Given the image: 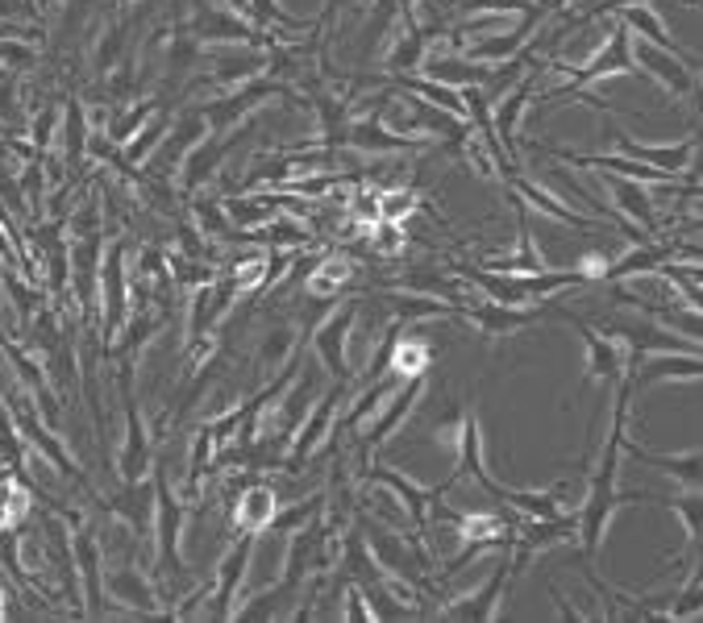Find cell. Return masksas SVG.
Masks as SVG:
<instances>
[{"label": "cell", "instance_id": "680465c9", "mask_svg": "<svg viewBox=\"0 0 703 623\" xmlns=\"http://www.w3.org/2000/svg\"><path fill=\"white\" fill-rule=\"evenodd\" d=\"M50 129H55V109H47L42 117H38V125H33V146H38V150H47Z\"/></svg>", "mask_w": 703, "mask_h": 623}, {"label": "cell", "instance_id": "d590c367", "mask_svg": "<svg viewBox=\"0 0 703 623\" xmlns=\"http://www.w3.org/2000/svg\"><path fill=\"white\" fill-rule=\"evenodd\" d=\"M566 495H570V483H549V486H541V491H516V486L500 483V491H496V503L512 507L516 515L546 520V515L566 512Z\"/></svg>", "mask_w": 703, "mask_h": 623}, {"label": "cell", "instance_id": "ac0fdd59", "mask_svg": "<svg viewBox=\"0 0 703 623\" xmlns=\"http://www.w3.org/2000/svg\"><path fill=\"white\" fill-rule=\"evenodd\" d=\"M71 561H76V574H79V591H84V603L79 611L100 620L105 615V565H100V541L96 532L76 520V536H71Z\"/></svg>", "mask_w": 703, "mask_h": 623}, {"label": "cell", "instance_id": "f35d334b", "mask_svg": "<svg viewBox=\"0 0 703 623\" xmlns=\"http://www.w3.org/2000/svg\"><path fill=\"white\" fill-rule=\"evenodd\" d=\"M196 59H201V42L188 33L184 13H175L172 42H167V50H163V79H167V88H179V83L196 71Z\"/></svg>", "mask_w": 703, "mask_h": 623}, {"label": "cell", "instance_id": "5bb4252c", "mask_svg": "<svg viewBox=\"0 0 703 623\" xmlns=\"http://www.w3.org/2000/svg\"><path fill=\"white\" fill-rule=\"evenodd\" d=\"M362 478H367V483L388 486L391 495L404 503L408 520H412V536H421V541L429 536V524H433V520H429V503L450 491L446 483H441V486H417L412 478H404L400 469L383 466V462H371V466H362Z\"/></svg>", "mask_w": 703, "mask_h": 623}, {"label": "cell", "instance_id": "ab89813d", "mask_svg": "<svg viewBox=\"0 0 703 623\" xmlns=\"http://www.w3.org/2000/svg\"><path fill=\"white\" fill-rule=\"evenodd\" d=\"M254 76H266V47H246L237 55H213V71H208V83L217 88H237Z\"/></svg>", "mask_w": 703, "mask_h": 623}, {"label": "cell", "instance_id": "6f0895ef", "mask_svg": "<svg viewBox=\"0 0 703 623\" xmlns=\"http://www.w3.org/2000/svg\"><path fill=\"white\" fill-rule=\"evenodd\" d=\"M271 241L275 246H296V241H304V229L287 225V220H271Z\"/></svg>", "mask_w": 703, "mask_h": 623}, {"label": "cell", "instance_id": "681fc988", "mask_svg": "<svg viewBox=\"0 0 703 623\" xmlns=\"http://www.w3.org/2000/svg\"><path fill=\"white\" fill-rule=\"evenodd\" d=\"M296 349H300V333H292L287 325L271 328V333H266V342H263V349H258V366H263V374H271L275 366H283V362L292 358Z\"/></svg>", "mask_w": 703, "mask_h": 623}, {"label": "cell", "instance_id": "be15d7a7", "mask_svg": "<svg viewBox=\"0 0 703 623\" xmlns=\"http://www.w3.org/2000/svg\"><path fill=\"white\" fill-rule=\"evenodd\" d=\"M117 4H121V9H126V0H117Z\"/></svg>", "mask_w": 703, "mask_h": 623}, {"label": "cell", "instance_id": "f6af8a7d", "mask_svg": "<svg viewBox=\"0 0 703 623\" xmlns=\"http://www.w3.org/2000/svg\"><path fill=\"white\" fill-rule=\"evenodd\" d=\"M167 125H172V109H158L155 117H150V121L141 125L138 134L126 141V155H121V162H126L129 171H134V167H141V162L150 158V150L158 146V138L167 134Z\"/></svg>", "mask_w": 703, "mask_h": 623}, {"label": "cell", "instance_id": "60d3db41", "mask_svg": "<svg viewBox=\"0 0 703 623\" xmlns=\"http://www.w3.org/2000/svg\"><path fill=\"white\" fill-rule=\"evenodd\" d=\"M616 21L625 26L628 33H637V38H645V42H654V47L662 50H674V55H683V47L674 42V33L666 30V21L650 9V4H628V9H616Z\"/></svg>", "mask_w": 703, "mask_h": 623}, {"label": "cell", "instance_id": "816d5d0a", "mask_svg": "<svg viewBox=\"0 0 703 623\" xmlns=\"http://www.w3.org/2000/svg\"><path fill=\"white\" fill-rule=\"evenodd\" d=\"M64 138H67V162L76 167L79 158H84V146H88V121H84V105H79L76 96L67 100V121H64Z\"/></svg>", "mask_w": 703, "mask_h": 623}, {"label": "cell", "instance_id": "3957f363", "mask_svg": "<svg viewBox=\"0 0 703 623\" xmlns=\"http://www.w3.org/2000/svg\"><path fill=\"white\" fill-rule=\"evenodd\" d=\"M458 275L479 287L484 299H496V304H516V308H529L533 299L541 296H558L566 287H587V279L578 270H541V275H496V270H484V266H458Z\"/></svg>", "mask_w": 703, "mask_h": 623}, {"label": "cell", "instance_id": "7bdbcfd3", "mask_svg": "<svg viewBox=\"0 0 703 623\" xmlns=\"http://www.w3.org/2000/svg\"><path fill=\"white\" fill-rule=\"evenodd\" d=\"M354 283V263L350 258H338V254H329V258H321V263H313V275H309V291L321 299H338L342 296V287H350Z\"/></svg>", "mask_w": 703, "mask_h": 623}, {"label": "cell", "instance_id": "cb8c5ba5", "mask_svg": "<svg viewBox=\"0 0 703 623\" xmlns=\"http://www.w3.org/2000/svg\"><path fill=\"white\" fill-rule=\"evenodd\" d=\"M345 146H350V150H362V155H421V150H429L424 138H404V134L388 129L379 112L362 117V121H350Z\"/></svg>", "mask_w": 703, "mask_h": 623}, {"label": "cell", "instance_id": "603a6c76", "mask_svg": "<svg viewBox=\"0 0 703 623\" xmlns=\"http://www.w3.org/2000/svg\"><path fill=\"white\" fill-rule=\"evenodd\" d=\"M700 374H703L700 354H645V358H637L628 366L625 378L628 387H633V395H637V390L657 387V383H691Z\"/></svg>", "mask_w": 703, "mask_h": 623}, {"label": "cell", "instance_id": "8fae6325", "mask_svg": "<svg viewBox=\"0 0 703 623\" xmlns=\"http://www.w3.org/2000/svg\"><path fill=\"white\" fill-rule=\"evenodd\" d=\"M9 404H13V412H9V416H13V424H17V433H21V441H30L33 449L42 453V457H47L50 466L59 469L64 478H71V483H79V486H88V474H84V469H79L76 462H71V453H67V445L59 441V436H55V428H50V424L42 421V412L33 407V399H26V395H13Z\"/></svg>", "mask_w": 703, "mask_h": 623}, {"label": "cell", "instance_id": "6da1fadb", "mask_svg": "<svg viewBox=\"0 0 703 623\" xmlns=\"http://www.w3.org/2000/svg\"><path fill=\"white\" fill-rule=\"evenodd\" d=\"M628 399H633V387H628V378L616 383V399H612V428H608V441H604V453H599V466L592 469V478H587V495L578 503V553L575 561H595L599 557V548H604V536H608V524L612 515L621 512L625 503H641L645 491H621V441H625V424H628ZM570 561V565H575Z\"/></svg>", "mask_w": 703, "mask_h": 623}, {"label": "cell", "instance_id": "9a60e30c", "mask_svg": "<svg viewBox=\"0 0 703 623\" xmlns=\"http://www.w3.org/2000/svg\"><path fill=\"white\" fill-rule=\"evenodd\" d=\"M254 545H258L254 532H237L234 548H230L225 561H221L217 582L208 586V607H201L208 620H230V611H234V603H237V591H242V577H246V570H251Z\"/></svg>", "mask_w": 703, "mask_h": 623}, {"label": "cell", "instance_id": "7c38bea8", "mask_svg": "<svg viewBox=\"0 0 703 623\" xmlns=\"http://www.w3.org/2000/svg\"><path fill=\"white\" fill-rule=\"evenodd\" d=\"M126 254H129V241L126 237H117L109 246V254L100 258V287H96V296L105 304V333H100V345H113V337L126 328V312H129V283H126Z\"/></svg>", "mask_w": 703, "mask_h": 623}, {"label": "cell", "instance_id": "94428289", "mask_svg": "<svg viewBox=\"0 0 703 623\" xmlns=\"http://www.w3.org/2000/svg\"><path fill=\"white\" fill-rule=\"evenodd\" d=\"M0 59L17 62V67H30L33 55H30V50H26V47H4V42H0Z\"/></svg>", "mask_w": 703, "mask_h": 623}, {"label": "cell", "instance_id": "e7e4bbea", "mask_svg": "<svg viewBox=\"0 0 703 623\" xmlns=\"http://www.w3.org/2000/svg\"><path fill=\"white\" fill-rule=\"evenodd\" d=\"M126 4H134V0H126Z\"/></svg>", "mask_w": 703, "mask_h": 623}, {"label": "cell", "instance_id": "8d00e7d4", "mask_svg": "<svg viewBox=\"0 0 703 623\" xmlns=\"http://www.w3.org/2000/svg\"><path fill=\"white\" fill-rule=\"evenodd\" d=\"M645 503H662L666 512L678 515L683 524V536H687V553H683V565H700V532H703V498L700 491H678V495H650L645 491Z\"/></svg>", "mask_w": 703, "mask_h": 623}, {"label": "cell", "instance_id": "bcb514c9", "mask_svg": "<svg viewBox=\"0 0 703 623\" xmlns=\"http://www.w3.org/2000/svg\"><path fill=\"white\" fill-rule=\"evenodd\" d=\"M429 362H433V349L417 337H408V328L400 333V342L391 349V374L396 378H412V374H429Z\"/></svg>", "mask_w": 703, "mask_h": 623}, {"label": "cell", "instance_id": "11a10c76", "mask_svg": "<svg viewBox=\"0 0 703 623\" xmlns=\"http://www.w3.org/2000/svg\"><path fill=\"white\" fill-rule=\"evenodd\" d=\"M126 21H117V26H113L109 30V38H105V42H100V59H96V76H109V67L117 59H121V55H126Z\"/></svg>", "mask_w": 703, "mask_h": 623}, {"label": "cell", "instance_id": "db71d44e", "mask_svg": "<svg viewBox=\"0 0 703 623\" xmlns=\"http://www.w3.org/2000/svg\"><path fill=\"white\" fill-rule=\"evenodd\" d=\"M458 13H533V0H450Z\"/></svg>", "mask_w": 703, "mask_h": 623}, {"label": "cell", "instance_id": "f907efd6", "mask_svg": "<svg viewBox=\"0 0 703 623\" xmlns=\"http://www.w3.org/2000/svg\"><path fill=\"white\" fill-rule=\"evenodd\" d=\"M700 607H703V591H700V570H687V582L678 586V594H674L671 603H666V620H674V623H683V620H691V615H700Z\"/></svg>", "mask_w": 703, "mask_h": 623}, {"label": "cell", "instance_id": "836d02e7", "mask_svg": "<svg viewBox=\"0 0 703 623\" xmlns=\"http://www.w3.org/2000/svg\"><path fill=\"white\" fill-rule=\"evenodd\" d=\"M105 594H109L113 603L138 611V615H158V611H163L158 591L138 574V570H134V565H117V570L105 577Z\"/></svg>", "mask_w": 703, "mask_h": 623}, {"label": "cell", "instance_id": "7dc6e473", "mask_svg": "<svg viewBox=\"0 0 703 623\" xmlns=\"http://www.w3.org/2000/svg\"><path fill=\"white\" fill-rule=\"evenodd\" d=\"M158 109H163V105H158L155 96H146V100H138L134 109H121L117 117H113L109 129H105V138H109L113 146H126V141L134 138V134H138L141 125L150 121V117H155Z\"/></svg>", "mask_w": 703, "mask_h": 623}, {"label": "cell", "instance_id": "d4e9b609", "mask_svg": "<svg viewBox=\"0 0 703 623\" xmlns=\"http://www.w3.org/2000/svg\"><path fill=\"white\" fill-rule=\"evenodd\" d=\"M67 275H71V287H76L79 316L88 320L96 308V279H100V234L71 237V246H67Z\"/></svg>", "mask_w": 703, "mask_h": 623}, {"label": "cell", "instance_id": "5b68a950", "mask_svg": "<svg viewBox=\"0 0 703 623\" xmlns=\"http://www.w3.org/2000/svg\"><path fill=\"white\" fill-rule=\"evenodd\" d=\"M599 333H608L612 342H621V349H625V370L637 358H645V354H700V342L674 337L671 328L650 320V312H645V316H608V325L599 328Z\"/></svg>", "mask_w": 703, "mask_h": 623}, {"label": "cell", "instance_id": "e575fe53", "mask_svg": "<svg viewBox=\"0 0 703 623\" xmlns=\"http://www.w3.org/2000/svg\"><path fill=\"white\" fill-rule=\"evenodd\" d=\"M316 125H321V138L316 146L338 155L345 150V134H350V121H354V96H338V92H316Z\"/></svg>", "mask_w": 703, "mask_h": 623}, {"label": "cell", "instance_id": "7402d4cb", "mask_svg": "<svg viewBox=\"0 0 703 623\" xmlns=\"http://www.w3.org/2000/svg\"><path fill=\"white\" fill-rule=\"evenodd\" d=\"M508 582H512V570H508V548H504L500 565L491 570L484 586L467 599H453L446 607H438V620H496L500 615V603L504 594H508Z\"/></svg>", "mask_w": 703, "mask_h": 623}, {"label": "cell", "instance_id": "f5cc1de1", "mask_svg": "<svg viewBox=\"0 0 703 623\" xmlns=\"http://www.w3.org/2000/svg\"><path fill=\"white\" fill-rule=\"evenodd\" d=\"M421 208V200H417V191H408V187H396V191H383L379 196V220H408L412 212Z\"/></svg>", "mask_w": 703, "mask_h": 623}, {"label": "cell", "instance_id": "f546056e", "mask_svg": "<svg viewBox=\"0 0 703 623\" xmlns=\"http://www.w3.org/2000/svg\"><path fill=\"white\" fill-rule=\"evenodd\" d=\"M612 196V212H621V217L637 220V229H645L650 237L662 234V225H657V204L650 196V184H637V179H621V175H608L604 179Z\"/></svg>", "mask_w": 703, "mask_h": 623}, {"label": "cell", "instance_id": "83f0119b", "mask_svg": "<svg viewBox=\"0 0 703 623\" xmlns=\"http://www.w3.org/2000/svg\"><path fill=\"white\" fill-rule=\"evenodd\" d=\"M105 512H113L117 520H126L134 528V541H146L150 536V524H155V474L146 478H134L126 483L113 498H105Z\"/></svg>", "mask_w": 703, "mask_h": 623}, {"label": "cell", "instance_id": "9f6ffc18", "mask_svg": "<svg viewBox=\"0 0 703 623\" xmlns=\"http://www.w3.org/2000/svg\"><path fill=\"white\" fill-rule=\"evenodd\" d=\"M88 234H100V208H96V200H88L71 217V237H88Z\"/></svg>", "mask_w": 703, "mask_h": 623}, {"label": "cell", "instance_id": "91938a15", "mask_svg": "<svg viewBox=\"0 0 703 623\" xmlns=\"http://www.w3.org/2000/svg\"><path fill=\"white\" fill-rule=\"evenodd\" d=\"M533 13L537 17H558V13H566V0H533Z\"/></svg>", "mask_w": 703, "mask_h": 623}, {"label": "cell", "instance_id": "74e56055", "mask_svg": "<svg viewBox=\"0 0 703 623\" xmlns=\"http://www.w3.org/2000/svg\"><path fill=\"white\" fill-rule=\"evenodd\" d=\"M388 308L396 316V325H424V320H446V316H458V304L441 296H429V291H396L388 296Z\"/></svg>", "mask_w": 703, "mask_h": 623}, {"label": "cell", "instance_id": "4dcf8cb0", "mask_svg": "<svg viewBox=\"0 0 703 623\" xmlns=\"http://www.w3.org/2000/svg\"><path fill=\"white\" fill-rule=\"evenodd\" d=\"M504 187H512L516 196H520V204H533L541 217H549V220H563V225H570V229H592L595 220H587L578 208H570L566 200H558L549 187H541V184H533L529 175H520V167H516L508 179H504Z\"/></svg>", "mask_w": 703, "mask_h": 623}, {"label": "cell", "instance_id": "d6a6232c", "mask_svg": "<svg viewBox=\"0 0 703 623\" xmlns=\"http://www.w3.org/2000/svg\"><path fill=\"white\" fill-rule=\"evenodd\" d=\"M537 26H546V17L537 13H520V21H516L512 30H500V33H487V38H479L470 50H462L467 59L475 62H504L512 59V55H520V47L529 42L533 33H537Z\"/></svg>", "mask_w": 703, "mask_h": 623}, {"label": "cell", "instance_id": "9c48e42d", "mask_svg": "<svg viewBox=\"0 0 703 623\" xmlns=\"http://www.w3.org/2000/svg\"><path fill=\"white\" fill-rule=\"evenodd\" d=\"M354 320H359V299H345L342 308L325 312V316L309 328L313 349H316V362L325 366L333 383H350V378H354V370H350V354H345L350 333H354Z\"/></svg>", "mask_w": 703, "mask_h": 623}, {"label": "cell", "instance_id": "30bf717a", "mask_svg": "<svg viewBox=\"0 0 703 623\" xmlns=\"http://www.w3.org/2000/svg\"><path fill=\"white\" fill-rule=\"evenodd\" d=\"M345 395H350V383H333L329 395H316L313 399L309 416L300 421V428L292 433V441H287V453H283V469H287V474H300V469L309 466L316 445H321L329 436V428H333V416H338V407L345 404Z\"/></svg>", "mask_w": 703, "mask_h": 623}, {"label": "cell", "instance_id": "1f68e13d", "mask_svg": "<svg viewBox=\"0 0 703 623\" xmlns=\"http://www.w3.org/2000/svg\"><path fill=\"white\" fill-rule=\"evenodd\" d=\"M487 71H491V62H475V59H467L462 50L453 47L450 55L424 59L417 76H424V79H433V83H446V88H458V92H462V88H484Z\"/></svg>", "mask_w": 703, "mask_h": 623}, {"label": "cell", "instance_id": "4fadbf2b", "mask_svg": "<svg viewBox=\"0 0 703 623\" xmlns=\"http://www.w3.org/2000/svg\"><path fill=\"white\" fill-rule=\"evenodd\" d=\"M251 129H254L251 121L234 125V129H208L188 155H184V162H179V187H184L188 196H196V187L208 184V175L230 158V150H234L237 141L251 138Z\"/></svg>", "mask_w": 703, "mask_h": 623}, {"label": "cell", "instance_id": "f1b7e54d", "mask_svg": "<svg viewBox=\"0 0 703 623\" xmlns=\"http://www.w3.org/2000/svg\"><path fill=\"white\" fill-rule=\"evenodd\" d=\"M621 449H625L633 462H641V466L671 474L674 483H678V491H700V483H703V457H700V449L654 453V449H645V445H637V441H621Z\"/></svg>", "mask_w": 703, "mask_h": 623}, {"label": "cell", "instance_id": "ee69618b", "mask_svg": "<svg viewBox=\"0 0 703 623\" xmlns=\"http://www.w3.org/2000/svg\"><path fill=\"white\" fill-rule=\"evenodd\" d=\"M213 457H217V436H213V428H208V421L196 428V436H192V457H188V474H184V486H188L192 495L201 491V483L213 474Z\"/></svg>", "mask_w": 703, "mask_h": 623}, {"label": "cell", "instance_id": "6125c7cd", "mask_svg": "<svg viewBox=\"0 0 703 623\" xmlns=\"http://www.w3.org/2000/svg\"><path fill=\"white\" fill-rule=\"evenodd\" d=\"M0 620H4V591H0Z\"/></svg>", "mask_w": 703, "mask_h": 623}, {"label": "cell", "instance_id": "b9f144b4", "mask_svg": "<svg viewBox=\"0 0 703 623\" xmlns=\"http://www.w3.org/2000/svg\"><path fill=\"white\" fill-rule=\"evenodd\" d=\"M280 204H283V196H251V191H242V196H230L221 208H225L230 225H237V229H254V225L275 220V208H280Z\"/></svg>", "mask_w": 703, "mask_h": 623}, {"label": "cell", "instance_id": "7a4b0ae2", "mask_svg": "<svg viewBox=\"0 0 703 623\" xmlns=\"http://www.w3.org/2000/svg\"><path fill=\"white\" fill-rule=\"evenodd\" d=\"M184 498L175 495L172 478H167V466H155V570L158 577L175 582V591L188 586V561L179 553V541H184Z\"/></svg>", "mask_w": 703, "mask_h": 623}, {"label": "cell", "instance_id": "277c9868", "mask_svg": "<svg viewBox=\"0 0 703 623\" xmlns=\"http://www.w3.org/2000/svg\"><path fill=\"white\" fill-rule=\"evenodd\" d=\"M359 524H362V536H367L371 557H375L379 570H383V577H396V582H404V586H412V591L433 577V553H424L421 536L404 541L400 532L375 528V524L362 520V515H359Z\"/></svg>", "mask_w": 703, "mask_h": 623}, {"label": "cell", "instance_id": "44dd1931", "mask_svg": "<svg viewBox=\"0 0 703 623\" xmlns=\"http://www.w3.org/2000/svg\"><path fill=\"white\" fill-rule=\"evenodd\" d=\"M633 62H637V71H645V76L654 79V83H662V88H671L674 96H683V100L695 96V71L687 67L683 55L637 38V42H633Z\"/></svg>", "mask_w": 703, "mask_h": 623}, {"label": "cell", "instance_id": "8992f818", "mask_svg": "<svg viewBox=\"0 0 703 623\" xmlns=\"http://www.w3.org/2000/svg\"><path fill=\"white\" fill-rule=\"evenodd\" d=\"M188 33L201 42V47H225V42H237V47H271L275 38L263 30H254L251 21L234 9H225L217 0H192V17Z\"/></svg>", "mask_w": 703, "mask_h": 623}, {"label": "cell", "instance_id": "484cf974", "mask_svg": "<svg viewBox=\"0 0 703 623\" xmlns=\"http://www.w3.org/2000/svg\"><path fill=\"white\" fill-rule=\"evenodd\" d=\"M458 316H467V320H475V328L479 333H487V337H512V333H520V328L537 325L546 312L541 308H516V304H496V299H484V304H458Z\"/></svg>", "mask_w": 703, "mask_h": 623}, {"label": "cell", "instance_id": "4316f807", "mask_svg": "<svg viewBox=\"0 0 703 623\" xmlns=\"http://www.w3.org/2000/svg\"><path fill=\"white\" fill-rule=\"evenodd\" d=\"M612 141H616L621 155L637 158V162H645V167H654V171H662V175H671V179L691 171V158H695V150H700V138H695V134L683 141H674V146H645V141H633V138H625V134H612Z\"/></svg>", "mask_w": 703, "mask_h": 623}, {"label": "cell", "instance_id": "e0dca14e", "mask_svg": "<svg viewBox=\"0 0 703 623\" xmlns=\"http://www.w3.org/2000/svg\"><path fill=\"white\" fill-rule=\"evenodd\" d=\"M204 134H208V121H204L201 112L196 109L179 112V117L167 125V134L158 138L155 150H150V158H146V175H155V179H172V175L179 171L184 155H188Z\"/></svg>", "mask_w": 703, "mask_h": 623}, {"label": "cell", "instance_id": "2e32d148", "mask_svg": "<svg viewBox=\"0 0 703 623\" xmlns=\"http://www.w3.org/2000/svg\"><path fill=\"white\" fill-rule=\"evenodd\" d=\"M424 378H429V374H412V378H404V383H400V387H396V390L388 395V399H383V412H379V421L359 424V449H362V462H367V457H371V453H375L379 445H383V441H388V436L408 421V412H412V407L421 404Z\"/></svg>", "mask_w": 703, "mask_h": 623}, {"label": "cell", "instance_id": "c3c4849f", "mask_svg": "<svg viewBox=\"0 0 703 623\" xmlns=\"http://www.w3.org/2000/svg\"><path fill=\"white\" fill-rule=\"evenodd\" d=\"M316 515H325V491H316V495L300 498L296 507H280V512L271 515V524H266V528L280 532V536H287V532L304 528V524H309V520H316Z\"/></svg>", "mask_w": 703, "mask_h": 623}, {"label": "cell", "instance_id": "52a82bcc", "mask_svg": "<svg viewBox=\"0 0 703 623\" xmlns=\"http://www.w3.org/2000/svg\"><path fill=\"white\" fill-rule=\"evenodd\" d=\"M134 358L129 354L121 362V416H126V441H121V453H117V474L121 483H134L141 474H150L155 466V453H150V433H146V421L138 412V399H134Z\"/></svg>", "mask_w": 703, "mask_h": 623}, {"label": "cell", "instance_id": "d6986e66", "mask_svg": "<svg viewBox=\"0 0 703 623\" xmlns=\"http://www.w3.org/2000/svg\"><path fill=\"white\" fill-rule=\"evenodd\" d=\"M225 507H230V528L263 536L266 524H271V515L280 512V498H275V486L251 474L246 483L237 486L234 495L225 498Z\"/></svg>", "mask_w": 703, "mask_h": 623}, {"label": "cell", "instance_id": "ba28073f", "mask_svg": "<svg viewBox=\"0 0 703 623\" xmlns=\"http://www.w3.org/2000/svg\"><path fill=\"white\" fill-rule=\"evenodd\" d=\"M287 92H292V83H283V79H275V76H254V79H246V83H237L230 96H217V100L201 105L196 112L208 121V129H234V125L246 121L258 105L280 100V96H287Z\"/></svg>", "mask_w": 703, "mask_h": 623}, {"label": "cell", "instance_id": "ffe728a7", "mask_svg": "<svg viewBox=\"0 0 703 623\" xmlns=\"http://www.w3.org/2000/svg\"><path fill=\"white\" fill-rule=\"evenodd\" d=\"M563 320H570L575 325V333L583 337V345H587V370H583V383H621L625 378V349L612 342L608 333H599V328H592L583 316H575V312H563Z\"/></svg>", "mask_w": 703, "mask_h": 623}]
</instances>
